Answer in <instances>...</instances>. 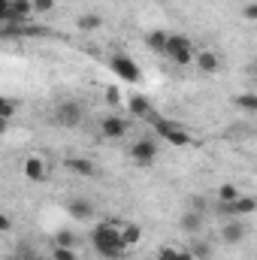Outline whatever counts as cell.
<instances>
[{"instance_id":"obj_34","label":"cell","mask_w":257,"mask_h":260,"mask_svg":"<svg viewBox=\"0 0 257 260\" xmlns=\"http://www.w3.org/2000/svg\"><path fill=\"white\" fill-rule=\"evenodd\" d=\"M6 260H18V257H6Z\"/></svg>"},{"instance_id":"obj_2","label":"cell","mask_w":257,"mask_h":260,"mask_svg":"<svg viewBox=\"0 0 257 260\" xmlns=\"http://www.w3.org/2000/svg\"><path fill=\"white\" fill-rule=\"evenodd\" d=\"M164 55L173 61V64H179V67H188L194 64V46H191V40L188 37H182V34H170L167 37V49H164Z\"/></svg>"},{"instance_id":"obj_15","label":"cell","mask_w":257,"mask_h":260,"mask_svg":"<svg viewBox=\"0 0 257 260\" xmlns=\"http://www.w3.org/2000/svg\"><path fill=\"white\" fill-rule=\"evenodd\" d=\"M118 233H121V242H124L127 248L142 239V227H136V224H118Z\"/></svg>"},{"instance_id":"obj_6","label":"cell","mask_w":257,"mask_h":260,"mask_svg":"<svg viewBox=\"0 0 257 260\" xmlns=\"http://www.w3.org/2000/svg\"><path fill=\"white\" fill-rule=\"evenodd\" d=\"M130 157H133V164H142V167L154 164V160H157V145H154V139H136L133 148H130Z\"/></svg>"},{"instance_id":"obj_10","label":"cell","mask_w":257,"mask_h":260,"mask_svg":"<svg viewBox=\"0 0 257 260\" xmlns=\"http://www.w3.org/2000/svg\"><path fill=\"white\" fill-rule=\"evenodd\" d=\"M67 212H70L73 221H91L94 218V206L88 200H70L67 203Z\"/></svg>"},{"instance_id":"obj_18","label":"cell","mask_w":257,"mask_h":260,"mask_svg":"<svg viewBox=\"0 0 257 260\" xmlns=\"http://www.w3.org/2000/svg\"><path fill=\"white\" fill-rule=\"evenodd\" d=\"M100 24H103V18H100V15H94V12L79 15V21H76V27H79V30H97Z\"/></svg>"},{"instance_id":"obj_23","label":"cell","mask_w":257,"mask_h":260,"mask_svg":"<svg viewBox=\"0 0 257 260\" xmlns=\"http://www.w3.org/2000/svg\"><path fill=\"white\" fill-rule=\"evenodd\" d=\"M52 260H76V251L73 248H64V245H55L52 248Z\"/></svg>"},{"instance_id":"obj_26","label":"cell","mask_w":257,"mask_h":260,"mask_svg":"<svg viewBox=\"0 0 257 260\" xmlns=\"http://www.w3.org/2000/svg\"><path fill=\"white\" fill-rule=\"evenodd\" d=\"M154 260H176V248H173V245H164V248L157 251V257H154Z\"/></svg>"},{"instance_id":"obj_13","label":"cell","mask_w":257,"mask_h":260,"mask_svg":"<svg viewBox=\"0 0 257 260\" xmlns=\"http://www.w3.org/2000/svg\"><path fill=\"white\" fill-rule=\"evenodd\" d=\"M194 64L200 67L203 73H218L221 61H218V55H215V52H200V55H194Z\"/></svg>"},{"instance_id":"obj_17","label":"cell","mask_w":257,"mask_h":260,"mask_svg":"<svg viewBox=\"0 0 257 260\" xmlns=\"http://www.w3.org/2000/svg\"><path fill=\"white\" fill-rule=\"evenodd\" d=\"M200 227H203V212H200V209H191V212H185V215H182V230L197 233Z\"/></svg>"},{"instance_id":"obj_22","label":"cell","mask_w":257,"mask_h":260,"mask_svg":"<svg viewBox=\"0 0 257 260\" xmlns=\"http://www.w3.org/2000/svg\"><path fill=\"white\" fill-rule=\"evenodd\" d=\"M236 197H239V188H236V185H230V182L218 188V200H221V203H233Z\"/></svg>"},{"instance_id":"obj_14","label":"cell","mask_w":257,"mask_h":260,"mask_svg":"<svg viewBox=\"0 0 257 260\" xmlns=\"http://www.w3.org/2000/svg\"><path fill=\"white\" fill-rule=\"evenodd\" d=\"M167 37H170V30H151V34L145 37V46H148L151 52L164 55V49H167Z\"/></svg>"},{"instance_id":"obj_1","label":"cell","mask_w":257,"mask_h":260,"mask_svg":"<svg viewBox=\"0 0 257 260\" xmlns=\"http://www.w3.org/2000/svg\"><path fill=\"white\" fill-rule=\"evenodd\" d=\"M91 242H94V251L106 260H118L127 254V245L121 242V233H118V221H100V224H94Z\"/></svg>"},{"instance_id":"obj_12","label":"cell","mask_w":257,"mask_h":260,"mask_svg":"<svg viewBox=\"0 0 257 260\" xmlns=\"http://www.w3.org/2000/svg\"><path fill=\"white\" fill-rule=\"evenodd\" d=\"M221 239H224V242H230V245L242 242V239H245V224H242V221H230V224L221 230Z\"/></svg>"},{"instance_id":"obj_29","label":"cell","mask_w":257,"mask_h":260,"mask_svg":"<svg viewBox=\"0 0 257 260\" xmlns=\"http://www.w3.org/2000/svg\"><path fill=\"white\" fill-rule=\"evenodd\" d=\"M9 227H12V221H9V215H3V212H0V233H6Z\"/></svg>"},{"instance_id":"obj_7","label":"cell","mask_w":257,"mask_h":260,"mask_svg":"<svg viewBox=\"0 0 257 260\" xmlns=\"http://www.w3.org/2000/svg\"><path fill=\"white\" fill-rule=\"evenodd\" d=\"M21 170H24V179H27V182H34V185H40V182H46V179H49V167H46V160H43L40 154L27 157Z\"/></svg>"},{"instance_id":"obj_19","label":"cell","mask_w":257,"mask_h":260,"mask_svg":"<svg viewBox=\"0 0 257 260\" xmlns=\"http://www.w3.org/2000/svg\"><path fill=\"white\" fill-rule=\"evenodd\" d=\"M236 106L242 112H257V94H239L236 97Z\"/></svg>"},{"instance_id":"obj_8","label":"cell","mask_w":257,"mask_h":260,"mask_svg":"<svg viewBox=\"0 0 257 260\" xmlns=\"http://www.w3.org/2000/svg\"><path fill=\"white\" fill-rule=\"evenodd\" d=\"M30 12H34L30 0H9L6 21H9V24H21V21H27V18H30Z\"/></svg>"},{"instance_id":"obj_28","label":"cell","mask_w":257,"mask_h":260,"mask_svg":"<svg viewBox=\"0 0 257 260\" xmlns=\"http://www.w3.org/2000/svg\"><path fill=\"white\" fill-rule=\"evenodd\" d=\"M106 100H109V103L115 106V103L121 100V94H118V88H106Z\"/></svg>"},{"instance_id":"obj_4","label":"cell","mask_w":257,"mask_h":260,"mask_svg":"<svg viewBox=\"0 0 257 260\" xmlns=\"http://www.w3.org/2000/svg\"><path fill=\"white\" fill-rule=\"evenodd\" d=\"M109 67H112V73H115L121 82H139V79H142V70H139L136 61L127 58V55H112V58H109Z\"/></svg>"},{"instance_id":"obj_24","label":"cell","mask_w":257,"mask_h":260,"mask_svg":"<svg viewBox=\"0 0 257 260\" xmlns=\"http://www.w3.org/2000/svg\"><path fill=\"white\" fill-rule=\"evenodd\" d=\"M55 245H64V248H73V245H76V236H73L70 230H61V233L55 236Z\"/></svg>"},{"instance_id":"obj_27","label":"cell","mask_w":257,"mask_h":260,"mask_svg":"<svg viewBox=\"0 0 257 260\" xmlns=\"http://www.w3.org/2000/svg\"><path fill=\"white\" fill-rule=\"evenodd\" d=\"M242 15H245L248 21H254L257 18V3H245V6H242Z\"/></svg>"},{"instance_id":"obj_20","label":"cell","mask_w":257,"mask_h":260,"mask_svg":"<svg viewBox=\"0 0 257 260\" xmlns=\"http://www.w3.org/2000/svg\"><path fill=\"white\" fill-rule=\"evenodd\" d=\"M15 112H18V106H15V100H9V97H3L0 94V118H15Z\"/></svg>"},{"instance_id":"obj_16","label":"cell","mask_w":257,"mask_h":260,"mask_svg":"<svg viewBox=\"0 0 257 260\" xmlns=\"http://www.w3.org/2000/svg\"><path fill=\"white\" fill-rule=\"evenodd\" d=\"M127 109L133 112V115H151V103H148V97H142V94H133L127 100Z\"/></svg>"},{"instance_id":"obj_21","label":"cell","mask_w":257,"mask_h":260,"mask_svg":"<svg viewBox=\"0 0 257 260\" xmlns=\"http://www.w3.org/2000/svg\"><path fill=\"white\" fill-rule=\"evenodd\" d=\"M188 251L194 254V260H209L212 257V245H209V242H194Z\"/></svg>"},{"instance_id":"obj_31","label":"cell","mask_w":257,"mask_h":260,"mask_svg":"<svg viewBox=\"0 0 257 260\" xmlns=\"http://www.w3.org/2000/svg\"><path fill=\"white\" fill-rule=\"evenodd\" d=\"M6 9H9V0H0V24L6 21Z\"/></svg>"},{"instance_id":"obj_3","label":"cell","mask_w":257,"mask_h":260,"mask_svg":"<svg viewBox=\"0 0 257 260\" xmlns=\"http://www.w3.org/2000/svg\"><path fill=\"white\" fill-rule=\"evenodd\" d=\"M154 130H157L170 145H176V148H188L194 142L191 133L182 127V124H173V121H167V118H154Z\"/></svg>"},{"instance_id":"obj_32","label":"cell","mask_w":257,"mask_h":260,"mask_svg":"<svg viewBox=\"0 0 257 260\" xmlns=\"http://www.w3.org/2000/svg\"><path fill=\"white\" fill-rule=\"evenodd\" d=\"M6 124H9V121H6V118H0V133H6Z\"/></svg>"},{"instance_id":"obj_11","label":"cell","mask_w":257,"mask_h":260,"mask_svg":"<svg viewBox=\"0 0 257 260\" xmlns=\"http://www.w3.org/2000/svg\"><path fill=\"white\" fill-rule=\"evenodd\" d=\"M67 170L76 173V176H85V179L94 176V164L88 157H67Z\"/></svg>"},{"instance_id":"obj_9","label":"cell","mask_w":257,"mask_h":260,"mask_svg":"<svg viewBox=\"0 0 257 260\" xmlns=\"http://www.w3.org/2000/svg\"><path fill=\"white\" fill-rule=\"evenodd\" d=\"M100 133H103L106 139H121V136L127 133V121L118 118V115H106V118L100 121Z\"/></svg>"},{"instance_id":"obj_25","label":"cell","mask_w":257,"mask_h":260,"mask_svg":"<svg viewBox=\"0 0 257 260\" xmlns=\"http://www.w3.org/2000/svg\"><path fill=\"white\" fill-rule=\"evenodd\" d=\"M34 12H52L55 9V0H30Z\"/></svg>"},{"instance_id":"obj_30","label":"cell","mask_w":257,"mask_h":260,"mask_svg":"<svg viewBox=\"0 0 257 260\" xmlns=\"http://www.w3.org/2000/svg\"><path fill=\"white\" fill-rule=\"evenodd\" d=\"M176 260H194V254L188 248H176Z\"/></svg>"},{"instance_id":"obj_33","label":"cell","mask_w":257,"mask_h":260,"mask_svg":"<svg viewBox=\"0 0 257 260\" xmlns=\"http://www.w3.org/2000/svg\"><path fill=\"white\" fill-rule=\"evenodd\" d=\"M21 260H43V257H21Z\"/></svg>"},{"instance_id":"obj_5","label":"cell","mask_w":257,"mask_h":260,"mask_svg":"<svg viewBox=\"0 0 257 260\" xmlns=\"http://www.w3.org/2000/svg\"><path fill=\"white\" fill-rule=\"evenodd\" d=\"M55 121H58L61 127H79V124H82V106L73 103V100H61V103L55 106Z\"/></svg>"}]
</instances>
